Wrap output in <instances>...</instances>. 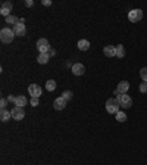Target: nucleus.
Wrapping results in <instances>:
<instances>
[{
	"mask_svg": "<svg viewBox=\"0 0 147 165\" xmlns=\"http://www.w3.org/2000/svg\"><path fill=\"white\" fill-rule=\"evenodd\" d=\"M15 37H16V35H15V33H13L12 28H9V27L2 28V31H0V40H2V43L9 44V43H12V40H13Z\"/></svg>",
	"mask_w": 147,
	"mask_h": 165,
	"instance_id": "f257e3e1",
	"label": "nucleus"
},
{
	"mask_svg": "<svg viewBox=\"0 0 147 165\" xmlns=\"http://www.w3.org/2000/svg\"><path fill=\"white\" fill-rule=\"evenodd\" d=\"M119 103H118V100H116V97H110V99L106 100V111L109 112V114H113V115H116L118 112H119Z\"/></svg>",
	"mask_w": 147,
	"mask_h": 165,
	"instance_id": "f03ea898",
	"label": "nucleus"
},
{
	"mask_svg": "<svg viewBox=\"0 0 147 165\" xmlns=\"http://www.w3.org/2000/svg\"><path fill=\"white\" fill-rule=\"evenodd\" d=\"M116 100H118V103H119L121 108H127V109H128V108L132 106V99H131L127 93H125V94H122V93L118 94V96H116Z\"/></svg>",
	"mask_w": 147,
	"mask_h": 165,
	"instance_id": "7ed1b4c3",
	"label": "nucleus"
},
{
	"mask_svg": "<svg viewBox=\"0 0 147 165\" xmlns=\"http://www.w3.org/2000/svg\"><path fill=\"white\" fill-rule=\"evenodd\" d=\"M128 19L130 22H138L143 19V10L141 9H132L128 12Z\"/></svg>",
	"mask_w": 147,
	"mask_h": 165,
	"instance_id": "20e7f679",
	"label": "nucleus"
},
{
	"mask_svg": "<svg viewBox=\"0 0 147 165\" xmlns=\"http://www.w3.org/2000/svg\"><path fill=\"white\" fill-rule=\"evenodd\" d=\"M37 49L40 53H49V50L52 49L49 44V40L47 38H38L37 40Z\"/></svg>",
	"mask_w": 147,
	"mask_h": 165,
	"instance_id": "39448f33",
	"label": "nucleus"
},
{
	"mask_svg": "<svg viewBox=\"0 0 147 165\" xmlns=\"http://www.w3.org/2000/svg\"><path fill=\"white\" fill-rule=\"evenodd\" d=\"M10 114H12V118H13V119H16V121H21V119H24L25 111H24V108L15 106L13 109H12V111H10Z\"/></svg>",
	"mask_w": 147,
	"mask_h": 165,
	"instance_id": "423d86ee",
	"label": "nucleus"
},
{
	"mask_svg": "<svg viewBox=\"0 0 147 165\" xmlns=\"http://www.w3.org/2000/svg\"><path fill=\"white\" fill-rule=\"evenodd\" d=\"M12 30H13V33H15L16 37H24L25 33H27L25 24H24V22H21V21H19L16 25H13V28H12Z\"/></svg>",
	"mask_w": 147,
	"mask_h": 165,
	"instance_id": "0eeeda50",
	"label": "nucleus"
},
{
	"mask_svg": "<svg viewBox=\"0 0 147 165\" xmlns=\"http://www.w3.org/2000/svg\"><path fill=\"white\" fill-rule=\"evenodd\" d=\"M28 93L31 94V97H40L41 93H43V89H41V86H38V84H31L28 87Z\"/></svg>",
	"mask_w": 147,
	"mask_h": 165,
	"instance_id": "6e6552de",
	"label": "nucleus"
},
{
	"mask_svg": "<svg viewBox=\"0 0 147 165\" xmlns=\"http://www.w3.org/2000/svg\"><path fill=\"white\" fill-rule=\"evenodd\" d=\"M10 10H12V3H10V2H3V5H2V8H0V13H2L3 16L8 18L9 15H10V13H9Z\"/></svg>",
	"mask_w": 147,
	"mask_h": 165,
	"instance_id": "1a4fd4ad",
	"label": "nucleus"
},
{
	"mask_svg": "<svg viewBox=\"0 0 147 165\" xmlns=\"http://www.w3.org/2000/svg\"><path fill=\"white\" fill-rule=\"evenodd\" d=\"M53 106H55V109H56V111H62V109L66 106V100L63 99L62 96H60V97H56V99H55V102H53Z\"/></svg>",
	"mask_w": 147,
	"mask_h": 165,
	"instance_id": "9d476101",
	"label": "nucleus"
},
{
	"mask_svg": "<svg viewBox=\"0 0 147 165\" xmlns=\"http://www.w3.org/2000/svg\"><path fill=\"white\" fill-rule=\"evenodd\" d=\"M72 72H74V75H82L85 72V66L82 65V64H74Z\"/></svg>",
	"mask_w": 147,
	"mask_h": 165,
	"instance_id": "9b49d317",
	"label": "nucleus"
},
{
	"mask_svg": "<svg viewBox=\"0 0 147 165\" xmlns=\"http://www.w3.org/2000/svg\"><path fill=\"white\" fill-rule=\"evenodd\" d=\"M103 53L107 58H113V56H116V47L115 46H106V47H103Z\"/></svg>",
	"mask_w": 147,
	"mask_h": 165,
	"instance_id": "f8f14e48",
	"label": "nucleus"
},
{
	"mask_svg": "<svg viewBox=\"0 0 147 165\" xmlns=\"http://www.w3.org/2000/svg\"><path fill=\"white\" fill-rule=\"evenodd\" d=\"M116 90L119 91V93H122V94H125L127 91L130 90V82H128V81H121L119 84H118Z\"/></svg>",
	"mask_w": 147,
	"mask_h": 165,
	"instance_id": "ddd939ff",
	"label": "nucleus"
},
{
	"mask_svg": "<svg viewBox=\"0 0 147 165\" xmlns=\"http://www.w3.org/2000/svg\"><path fill=\"white\" fill-rule=\"evenodd\" d=\"M78 49L81 50V52H87V50L90 49V41L88 40H85V38H82V40L78 41Z\"/></svg>",
	"mask_w": 147,
	"mask_h": 165,
	"instance_id": "4468645a",
	"label": "nucleus"
},
{
	"mask_svg": "<svg viewBox=\"0 0 147 165\" xmlns=\"http://www.w3.org/2000/svg\"><path fill=\"white\" fill-rule=\"evenodd\" d=\"M27 102H28V99H27L25 96H22V94H19V96H16V100H15V106L24 108L25 105H27Z\"/></svg>",
	"mask_w": 147,
	"mask_h": 165,
	"instance_id": "2eb2a0df",
	"label": "nucleus"
},
{
	"mask_svg": "<svg viewBox=\"0 0 147 165\" xmlns=\"http://www.w3.org/2000/svg\"><path fill=\"white\" fill-rule=\"evenodd\" d=\"M49 59H50L49 53H40V55H38V58H37V62L41 64V65H46V64L49 62Z\"/></svg>",
	"mask_w": 147,
	"mask_h": 165,
	"instance_id": "dca6fc26",
	"label": "nucleus"
},
{
	"mask_svg": "<svg viewBox=\"0 0 147 165\" xmlns=\"http://www.w3.org/2000/svg\"><path fill=\"white\" fill-rule=\"evenodd\" d=\"M10 118H12V114L9 112L8 109H2V112H0V119H2L3 123H6Z\"/></svg>",
	"mask_w": 147,
	"mask_h": 165,
	"instance_id": "f3484780",
	"label": "nucleus"
},
{
	"mask_svg": "<svg viewBox=\"0 0 147 165\" xmlns=\"http://www.w3.org/2000/svg\"><path fill=\"white\" fill-rule=\"evenodd\" d=\"M46 90L47 91L56 90V81H55V80H49V81L46 82Z\"/></svg>",
	"mask_w": 147,
	"mask_h": 165,
	"instance_id": "a211bd4d",
	"label": "nucleus"
},
{
	"mask_svg": "<svg viewBox=\"0 0 147 165\" xmlns=\"http://www.w3.org/2000/svg\"><path fill=\"white\" fill-rule=\"evenodd\" d=\"M124 56H125V49L122 44H118L116 46V58H124Z\"/></svg>",
	"mask_w": 147,
	"mask_h": 165,
	"instance_id": "6ab92c4d",
	"label": "nucleus"
},
{
	"mask_svg": "<svg viewBox=\"0 0 147 165\" xmlns=\"http://www.w3.org/2000/svg\"><path fill=\"white\" fill-rule=\"evenodd\" d=\"M18 22H19V19H18L15 15H9V16L6 18V24H13V25H16Z\"/></svg>",
	"mask_w": 147,
	"mask_h": 165,
	"instance_id": "aec40b11",
	"label": "nucleus"
},
{
	"mask_svg": "<svg viewBox=\"0 0 147 165\" xmlns=\"http://www.w3.org/2000/svg\"><path fill=\"white\" fill-rule=\"evenodd\" d=\"M116 121H119V123L127 121V114H125V112H122V111H119V112L116 114Z\"/></svg>",
	"mask_w": 147,
	"mask_h": 165,
	"instance_id": "412c9836",
	"label": "nucleus"
},
{
	"mask_svg": "<svg viewBox=\"0 0 147 165\" xmlns=\"http://www.w3.org/2000/svg\"><path fill=\"white\" fill-rule=\"evenodd\" d=\"M140 77H141V80L144 82H147V66L146 68H141V71H140Z\"/></svg>",
	"mask_w": 147,
	"mask_h": 165,
	"instance_id": "4be33fe9",
	"label": "nucleus"
},
{
	"mask_svg": "<svg viewBox=\"0 0 147 165\" xmlns=\"http://www.w3.org/2000/svg\"><path fill=\"white\" fill-rule=\"evenodd\" d=\"M62 97L65 100H71L72 99V91H69V90H66V91H63V94H62Z\"/></svg>",
	"mask_w": 147,
	"mask_h": 165,
	"instance_id": "5701e85b",
	"label": "nucleus"
},
{
	"mask_svg": "<svg viewBox=\"0 0 147 165\" xmlns=\"http://www.w3.org/2000/svg\"><path fill=\"white\" fill-rule=\"evenodd\" d=\"M138 89H140V91H141V93H147V82H141Z\"/></svg>",
	"mask_w": 147,
	"mask_h": 165,
	"instance_id": "b1692460",
	"label": "nucleus"
},
{
	"mask_svg": "<svg viewBox=\"0 0 147 165\" xmlns=\"http://www.w3.org/2000/svg\"><path fill=\"white\" fill-rule=\"evenodd\" d=\"M8 102H9L8 99H5V97H3V99L0 100V108H2V109H6V106H8Z\"/></svg>",
	"mask_w": 147,
	"mask_h": 165,
	"instance_id": "393cba45",
	"label": "nucleus"
},
{
	"mask_svg": "<svg viewBox=\"0 0 147 165\" xmlns=\"http://www.w3.org/2000/svg\"><path fill=\"white\" fill-rule=\"evenodd\" d=\"M30 103H31V106H38V97H31V100H30Z\"/></svg>",
	"mask_w": 147,
	"mask_h": 165,
	"instance_id": "a878e982",
	"label": "nucleus"
},
{
	"mask_svg": "<svg viewBox=\"0 0 147 165\" xmlns=\"http://www.w3.org/2000/svg\"><path fill=\"white\" fill-rule=\"evenodd\" d=\"M43 6H52V0H41Z\"/></svg>",
	"mask_w": 147,
	"mask_h": 165,
	"instance_id": "bb28decb",
	"label": "nucleus"
},
{
	"mask_svg": "<svg viewBox=\"0 0 147 165\" xmlns=\"http://www.w3.org/2000/svg\"><path fill=\"white\" fill-rule=\"evenodd\" d=\"M25 6H28V8L34 6V0H27V2H25Z\"/></svg>",
	"mask_w": 147,
	"mask_h": 165,
	"instance_id": "cd10ccee",
	"label": "nucleus"
},
{
	"mask_svg": "<svg viewBox=\"0 0 147 165\" xmlns=\"http://www.w3.org/2000/svg\"><path fill=\"white\" fill-rule=\"evenodd\" d=\"M55 55H56V50H55V49H50L49 50V56L52 58V56H55Z\"/></svg>",
	"mask_w": 147,
	"mask_h": 165,
	"instance_id": "c85d7f7f",
	"label": "nucleus"
},
{
	"mask_svg": "<svg viewBox=\"0 0 147 165\" xmlns=\"http://www.w3.org/2000/svg\"><path fill=\"white\" fill-rule=\"evenodd\" d=\"M8 100H9V102H13V103H15V100H16V97H15V96H9Z\"/></svg>",
	"mask_w": 147,
	"mask_h": 165,
	"instance_id": "c756f323",
	"label": "nucleus"
}]
</instances>
